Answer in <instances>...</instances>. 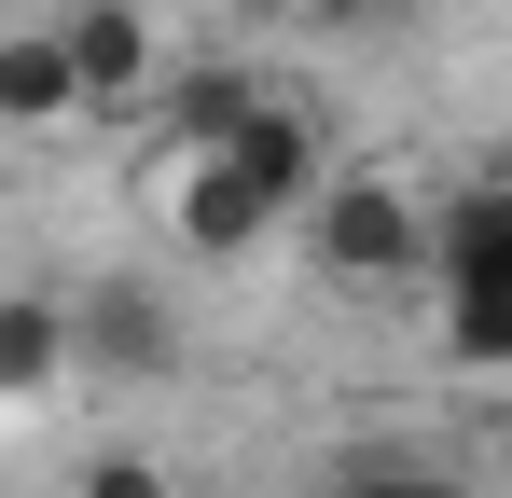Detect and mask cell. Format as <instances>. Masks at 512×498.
Listing matches in <instances>:
<instances>
[{"instance_id":"1","label":"cell","mask_w":512,"mask_h":498,"mask_svg":"<svg viewBox=\"0 0 512 498\" xmlns=\"http://www.w3.org/2000/svg\"><path fill=\"white\" fill-rule=\"evenodd\" d=\"M429 263H443V346H457V360H499V374H512V180L457 194Z\"/></svg>"},{"instance_id":"2","label":"cell","mask_w":512,"mask_h":498,"mask_svg":"<svg viewBox=\"0 0 512 498\" xmlns=\"http://www.w3.org/2000/svg\"><path fill=\"white\" fill-rule=\"evenodd\" d=\"M305 236H319V263L333 277H416L429 249H443V222L416 208V180H388V166H333V194L305 208Z\"/></svg>"},{"instance_id":"3","label":"cell","mask_w":512,"mask_h":498,"mask_svg":"<svg viewBox=\"0 0 512 498\" xmlns=\"http://www.w3.org/2000/svg\"><path fill=\"white\" fill-rule=\"evenodd\" d=\"M277 222H291V208H277L236 153H167V236L194 249V263H236V249H263Z\"/></svg>"},{"instance_id":"4","label":"cell","mask_w":512,"mask_h":498,"mask_svg":"<svg viewBox=\"0 0 512 498\" xmlns=\"http://www.w3.org/2000/svg\"><path fill=\"white\" fill-rule=\"evenodd\" d=\"M56 28H70L84 111H153V97H167V42H153L139 0H56Z\"/></svg>"},{"instance_id":"5","label":"cell","mask_w":512,"mask_h":498,"mask_svg":"<svg viewBox=\"0 0 512 498\" xmlns=\"http://www.w3.org/2000/svg\"><path fill=\"white\" fill-rule=\"evenodd\" d=\"M263 111H277V83H263V70H236V56H194V70H167V97H153L167 153H236Z\"/></svg>"},{"instance_id":"6","label":"cell","mask_w":512,"mask_h":498,"mask_svg":"<svg viewBox=\"0 0 512 498\" xmlns=\"http://www.w3.org/2000/svg\"><path fill=\"white\" fill-rule=\"evenodd\" d=\"M84 360H97V374H125V388L167 374V360H180L167 291H153V277H97V291H84Z\"/></svg>"},{"instance_id":"7","label":"cell","mask_w":512,"mask_h":498,"mask_svg":"<svg viewBox=\"0 0 512 498\" xmlns=\"http://www.w3.org/2000/svg\"><path fill=\"white\" fill-rule=\"evenodd\" d=\"M84 111V70H70V28L42 14V28H0V125L14 139H56Z\"/></svg>"},{"instance_id":"8","label":"cell","mask_w":512,"mask_h":498,"mask_svg":"<svg viewBox=\"0 0 512 498\" xmlns=\"http://www.w3.org/2000/svg\"><path fill=\"white\" fill-rule=\"evenodd\" d=\"M236 166H250V180L277 194V208H291V222H305V208L333 194V153H319V111H305V97H277L250 139H236Z\"/></svg>"},{"instance_id":"9","label":"cell","mask_w":512,"mask_h":498,"mask_svg":"<svg viewBox=\"0 0 512 498\" xmlns=\"http://www.w3.org/2000/svg\"><path fill=\"white\" fill-rule=\"evenodd\" d=\"M70 360H84V305H56V291H14L0 305V388L14 402H42Z\"/></svg>"},{"instance_id":"10","label":"cell","mask_w":512,"mask_h":498,"mask_svg":"<svg viewBox=\"0 0 512 498\" xmlns=\"http://www.w3.org/2000/svg\"><path fill=\"white\" fill-rule=\"evenodd\" d=\"M333 498H471V471L429 443H360V457H333Z\"/></svg>"},{"instance_id":"11","label":"cell","mask_w":512,"mask_h":498,"mask_svg":"<svg viewBox=\"0 0 512 498\" xmlns=\"http://www.w3.org/2000/svg\"><path fill=\"white\" fill-rule=\"evenodd\" d=\"M84 498H180V471H167V457H139V443H111V457L84 471Z\"/></svg>"},{"instance_id":"12","label":"cell","mask_w":512,"mask_h":498,"mask_svg":"<svg viewBox=\"0 0 512 498\" xmlns=\"http://www.w3.org/2000/svg\"><path fill=\"white\" fill-rule=\"evenodd\" d=\"M236 14H305V0H236Z\"/></svg>"}]
</instances>
